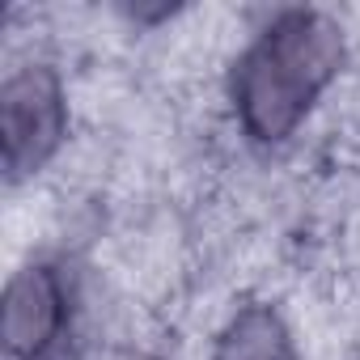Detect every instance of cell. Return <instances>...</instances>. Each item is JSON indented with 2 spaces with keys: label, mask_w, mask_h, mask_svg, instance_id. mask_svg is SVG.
<instances>
[{
  "label": "cell",
  "mask_w": 360,
  "mask_h": 360,
  "mask_svg": "<svg viewBox=\"0 0 360 360\" xmlns=\"http://www.w3.org/2000/svg\"><path fill=\"white\" fill-rule=\"evenodd\" d=\"M356 72L343 13L288 5L250 18L221 77V123L246 157L276 161L314 136Z\"/></svg>",
  "instance_id": "obj_1"
},
{
  "label": "cell",
  "mask_w": 360,
  "mask_h": 360,
  "mask_svg": "<svg viewBox=\"0 0 360 360\" xmlns=\"http://www.w3.org/2000/svg\"><path fill=\"white\" fill-rule=\"evenodd\" d=\"M0 81V165L9 191L56 178L81 136L77 85L56 51L5 56Z\"/></svg>",
  "instance_id": "obj_2"
},
{
  "label": "cell",
  "mask_w": 360,
  "mask_h": 360,
  "mask_svg": "<svg viewBox=\"0 0 360 360\" xmlns=\"http://www.w3.org/2000/svg\"><path fill=\"white\" fill-rule=\"evenodd\" d=\"M204 360H309L280 288H238L204 330Z\"/></svg>",
  "instance_id": "obj_4"
},
{
  "label": "cell",
  "mask_w": 360,
  "mask_h": 360,
  "mask_svg": "<svg viewBox=\"0 0 360 360\" xmlns=\"http://www.w3.org/2000/svg\"><path fill=\"white\" fill-rule=\"evenodd\" d=\"M89 276L64 250H26L0 297L5 360H77L85 347Z\"/></svg>",
  "instance_id": "obj_3"
}]
</instances>
